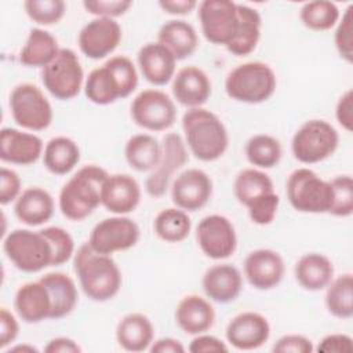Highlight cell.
<instances>
[{
	"label": "cell",
	"instance_id": "db71d44e",
	"mask_svg": "<svg viewBox=\"0 0 353 353\" xmlns=\"http://www.w3.org/2000/svg\"><path fill=\"white\" fill-rule=\"evenodd\" d=\"M159 6L164 12L171 15H186L197 7V1L194 0H161Z\"/></svg>",
	"mask_w": 353,
	"mask_h": 353
},
{
	"label": "cell",
	"instance_id": "c3c4849f",
	"mask_svg": "<svg viewBox=\"0 0 353 353\" xmlns=\"http://www.w3.org/2000/svg\"><path fill=\"white\" fill-rule=\"evenodd\" d=\"M272 350L274 353H310L314 347L309 338L299 334H287L273 345Z\"/></svg>",
	"mask_w": 353,
	"mask_h": 353
},
{
	"label": "cell",
	"instance_id": "277c9868",
	"mask_svg": "<svg viewBox=\"0 0 353 353\" xmlns=\"http://www.w3.org/2000/svg\"><path fill=\"white\" fill-rule=\"evenodd\" d=\"M276 74L263 62H245L229 72L225 80L226 94L239 102L261 103L268 101L276 90Z\"/></svg>",
	"mask_w": 353,
	"mask_h": 353
},
{
	"label": "cell",
	"instance_id": "1f68e13d",
	"mask_svg": "<svg viewBox=\"0 0 353 353\" xmlns=\"http://www.w3.org/2000/svg\"><path fill=\"white\" fill-rule=\"evenodd\" d=\"M239 26L234 39L226 47L236 57H244L252 52L261 37L262 18L255 8L245 4H237Z\"/></svg>",
	"mask_w": 353,
	"mask_h": 353
},
{
	"label": "cell",
	"instance_id": "f35d334b",
	"mask_svg": "<svg viewBox=\"0 0 353 353\" xmlns=\"http://www.w3.org/2000/svg\"><path fill=\"white\" fill-rule=\"evenodd\" d=\"M299 18L302 23L316 32H324L334 28L339 18L341 12L335 3L328 0H314L305 3L301 8Z\"/></svg>",
	"mask_w": 353,
	"mask_h": 353
},
{
	"label": "cell",
	"instance_id": "ee69618b",
	"mask_svg": "<svg viewBox=\"0 0 353 353\" xmlns=\"http://www.w3.org/2000/svg\"><path fill=\"white\" fill-rule=\"evenodd\" d=\"M334 43L338 54L346 62L353 61V4H350L342 14L336 23Z\"/></svg>",
	"mask_w": 353,
	"mask_h": 353
},
{
	"label": "cell",
	"instance_id": "ba28073f",
	"mask_svg": "<svg viewBox=\"0 0 353 353\" xmlns=\"http://www.w3.org/2000/svg\"><path fill=\"white\" fill-rule=\"evenodd\" d=\"M10 110L14 121L30 131H43L52 123V108L43 91L32 84L22 83L10 94Z\"/></svg>",
	"mask_w": 353,
	"mask_h": 353
},
{
	"label": "cell",
	"instance_id": "52a82bcc",
	"mask_svg": "<svg viewBox=\"0 0 353 353\" xmlns=\"http://www.w3.org/2000/svg\"><path fill=\"white\" fill-rule=\"evenodd\" d=\"M339 135L334 125L321 119L305 121L294 134L291 150L294 157L303 164L320 163L334 154Z\"/></svg>",
	"mask_w": 353,
	"mask_h": 353
},
{
	"label": "cell",
	"instance_id": "74e56055",
	"mask_svg": "<svg viewBox=\"0 0 353 353\" xmlns=\"http://www.w3.org/2000/svg\"><path fill=\"white\" fill-rule=\"evenodd\" d=\"M325 306L338 319H350L353 316V277L350 273L332 279L327 285Z\"/></svg>",
	"mask_w": 353,
	"mask_h": 353
},
{
	"label": "cell",
	"instance_id": "f546056e",
	"mask_svg": "<svg viewBox=\"0 0 353 353\" xmlns=\"http://www.w3.org/2000/svg\"><path fill=\"white\" fill-rule=\"evenodd\" d=\"M295 279L305 290H323L334 279L332 262L328 256L319 252L305 254L295 265Z\"/></svg>",
	"mask_w": 353,
	"mask_h": 353
},
{
	"label": "cell",
	"instance_id": "4fadbf2b",
	"mask_svg": "<svg viewBox=\"0 0 353 353\" xmlns=\"http://www.w3.org/2000/svg\"><path fill=\"white\" fill-rule=\"evenodd\" d=\"M196 239L203 254L211 259H226L236 251L237 237L233 223L223 215L204 216L196 229Z\"/></svg>",
	"mask_w": 353,
	"mask_h": 353
},
{
	"label": "cell",
	"instance_id": "7dc6e473",
	"mask_svg": "<svg viewBox=\"0 0 353 353\" xmlns=\"http://www.w3.org/2000/svg\"><path fill=\"white\" fill-rule=\"evenodd\" d=\"M21 178L14 170L1 167L0 170V204L6 205L19 197Z\"/></svg>",
	"mask_w": 353,
	"mask_h": 353
},
{
	"label": "cell",
	"instance_id": "8992f818",
	"mask_svg": "<svg viewBox=\"0 0 353 353\" xmlns=\"http://www.w3.org/2000/svg\"><path fill=\"white\" fill-rule=\"evenodd\" d=\"M287 199L294 210L309 214L330 212L332 188L330 181L321 179L310 168L292 171L285 183Z\"/></svg>",
	"mask_w": 353,
	"mask_h": 353
},
{
	"label": "cell",
	"instance_id": "7402d4cb",
	"mask_svg": "<svg viewBox=\"0 0 353 353\" xmlns=\"http://www.w3.org/2000/svg\"><path fill=\"white\" fill-rule=\"evenodd\" d=\"M201 285L211 301L228 303L240 295L243 290V277L236 266L219 263L205 270Z\"/></svg>",
	"mask_w": 353,
	"mask_h": 353
},
{
	"label": "cell",
	"instance_id": "9a60e30c",
	"mask_svg": "<svg viewBox=\"0 0 353 353\" xmlns=\"http://www.w3.org/2000/svg\"><path fill=\"white\" fill-rule=\"evenodd\" d=\"M121 34V26L113 18H94L81 28L79 48L91 59H102L117 48Z\"/></svg>",
	"mask_w": 353,
	"mask_h": 353
},
{
	"label": "cell",
	"instance_id": "e575fe53",
	"mask_svg": "<svg viewBox=\"0 0 353 353\" xmlns=\"http://www.w3.org/2000/svg\"><path fill=\"white\" fill-rule=\"evenodd\" d=\"M43 161L51 174L65 175L80 161V149L73 139L68 137H55L46 143Z\"/></svg>",
	"mask_w": 353,
	"mask_h": 353
},
{
	"label": "cell",
	"instance_id": "6da1fadb",
	"mask_svg": "<svg viewBox=\"0 0 353 353\" xmlns=\"http://www.w3.org/2000/svg\"><path fill=\"white\" fill-rule=\"evenodd\" d=\"M74 272L83 292L95 302H106L121 288V272L110 255L94 251L88 243L74 255Z\"/></svg>",
	"mask_w": 353,
	"mask_h": 353
},
{
	"label": "cell",
	"instance_id": "bcb514c9",
	"mask_svg": "<svg viewBox=\"0 0 353 353\" xmlns=\"http://www.w3.org/2000/svg\"><path fill=\"white\" fill-rule=\"evenodd\" d=\"M132 6L130 0H84L83 7L97 18H116L128 11Z\"/></svg>",
	"mask_w": 353,
	"mask_h": 353
},
{
	"label": "cell",
	"instance_id": "2e32d148",
	"mask_svg": "<svg viewBox=\"0 0 353 353\" xmlns=\"http://www.w3.org/2000/svg\"><path fill=\"white\" fill-rule=\"evenodd\" d=\"M212 194V181L199 168H189L181 172L172 182L171 199L183 211L203 208Z\"/></svg>",
	"mask_w": 353,
	"mask_h": 353
},
{
	"label": "cell",
	"instance_id": "8d00e7d4",
	"mask_svg": "<svg viewBox=\"0 0 353 353\" xmlns=\"http://www.w3.org/2000/svg\"><path fill=\"white\" fill-rule=\"evenodd\" d=\"M154 233L167 243H179L185 240L192 229V221L186 211L181 208L161 210L153 222Z\"/></svg>",
	"mask_w": 353,
	"mask_h": 353
},
{
	"label": "cell",
	"instance_id": "83f0119b",
	"mask_svg": "<svg viewBox=\"0 0 353 353\" xmlns=\"http://www.w3.org/2000/svg\"><path fill=\"white\" fill-rule=\"evenodd\" d=\"M40 281L47 287L51 298L50 319L58 320L66 317L77 305L79 294L73 279L61 272L44 274Z\"/></svg>",
	"mask_w": 353,
	"mask_h": 353
},
{
	"label": "cell",
	"instance_id": "5b68a950",
	"mask_svg": "<svg viewBox=\"0 0 353 353\" xmlns=\"http://www.w3.org/2000/svg\"><path fill=\"white\" fill-rule=\"evenodd\" d=\"M3 250L14 266L26 273H36L52 266V247L41 230L15 229L3 240Z\"/></svg>",
	"mask_w": 353,
	"mask_h": 353
},
{
	"label": "cell",
	"instance_id": "d6986e66",
	"mask_svg": "<svg viewBox=\"0 0 353 353\" xmlns=\"http://www.w3.org/2000/svg\"><path fill=\"white\" fill-rule=\"evenodd\" d=\"M43 152L44 145L40 137L11 127L1 128L0 159L3 161L18 165H30L40 159Z\"/></svg>",
	"mask_w": 353,
	"mask_h": 353
},
{
	"label": "cell",
	"instance_id": "836d02e7",
	"mask_svg": "<svg viewBox=\"0 0 353 353\" xmlns=\"http://www.w3.org/2000/svg\"><path fill=\"white\" fill-rule=\"evenodd\" d=\"M58 51V41L50 32L33 28L19 52V61L28 68H44L57 57Z\"/></svg>",
	"mask_w": 353,
	"mask_h": 353
},
{
	"label": "cell",
	"instance_id": "d6a6232c",
	"mask_svg": "<svg viewBox=\"0 0 353 353\" xmlns=\"http://www.w3.org/2000/svg\"><path fill=\"white\" fill-rule=\"evenodd\" d=\"M161 143L150 134L132 135L124 148V156L128 165L138 171H153L161 159Z\"/></svg>",
	"mask_w": 353,
	"mask_h": 353
},
{
	"label": "cell",
	"instance_id": "60d3db41",
	"mask_svg": "<svg viewBox=\"0 0 353 353\" xmlns=\"http://www.w3.org/2000/svg\"><path fill=\"white\" fill-rule=\"evenodd\" d=\"M23 8L33 22L39 25H54L63 18L66 4L62 0H26Z\"/></svg>",
	"mask_w": 353,
	"mask_h": 353
},
{
	"label": "cell",
	"instance_id": "f1b7e54d",
	"mask_svg": "<svg viewBox=\"0 0 353 353\" xmlns=\"http://www.w3.org/2000/svg\"><path fill=\"white\" fill-rule=\"evenodd\" d=\"M105 62L102 66L90 72L84 84V92L92 103L109 105L120 98H127L120 80Z\"/></svg>",
	"mask_w": 353,
	"mask_h": 353
},
{
	"label": "cell",
	"instance_id": "5bb4252c",
	"mask_svg": "<svg viewBox=\"0 0 353 353\" xmlns=\"http://www.w3.org/2000/svg\"><path fill=\"white\" fill-rule=\"evenodd\" d=\"M163 153L159 165L148 176L145 188L152 197H161L175 171L189 161L186 143L176 132H168L163 138Z\"/></svg>",
	"mask_w": 353,
	"mask_h": 353
},
{
	"label": "cell",
	"instance_id": "9f6ffc18",
	"mask_svg": "<svg viewBox=\"0 0 353 353\" xmlns=\"http://www.w3.org/2000/svg\"><path fill=\"white\" fill-rule=\"evenodd\" d=\"M152 353H183V345L175 338H160L149 346Z\"/></svg>",
	"mask_w": 353,
	"mask_h": 353
},
{
	"label": "cell",
	"instance_id": "d4e9b609",
	"mask_svg": "<svg viewBox=\"0 0 353 353\" xmlns=\"http://www.w3.org/2000/svg\"><path fill=\"white\" fill-rule=\"evenodd\" d=\"M175 320L183 332L199 335L212 327L215 321V310L207 299L190 294L179 301L175 310Z\"/></svg>",
	"mask_w": 353,
	"mask_h": 353
},
{
	"label": "cell",
	"instance_id": "cb8c5ba5",
	"mask_svg": "<svg viewBox=\"0 0 353 353\" xmlns=\"http://www.w3.org/2000/svg\"><path fill=\"white\" fill-rule=\"evenodd\" d=\"M14 307L21 320L29 324L50 319L51 298L47 287L40 280L21 285L14 298Z\"/></svg>",
	"mask_w": 353,
	"mask_h": 353
},
{
	"label": "cell",
	"instance_id": "b9f144b4",
	"mask_svg": "<svg viewBox=\"0 0 353 353\" xmlns=\"http://www.w3.org/2000/svg\"><path fill=\"white\" fill-rule=\"evenodd\" d=\"M332 188V205L330 214L350 216L353 214V179L350 175H338L330 181Z\"/></svg>",
	"mask_w": 353,
	"mask_h": 353
},
{
	"label": "cell",
	"instance_id": "f6af8a7d",
	"mask_svg": "<svg viewBox=\"0 0 353 353\" xmlns=\"http://www.w3.org/2000/svg\"><path fill=\"white\" fill-rule=\"evenodd\" d=\"M280 204V199L276 194V192L266 194L263 197H261L259 200L254 201L252 204H250L247 207L248 210V215L251 218V221L256 225H269L273 222L276 214H277V208Z\"/></svg>",
	"mask_w": 353,
	"mask_h": 353
},
{
	"label": "cell",
	"instance_id": "44dd1931",
	"mask_svg": "<svg viewBox=\"0 0 353 353\" xmlns=\"http://www.w3.org/2000/svg\"><path fill=\"white\" fill-rule=\"evenodd\" d=\"M172 94L183 106L201 108L211 95V81L203 69L185 66L172 79Z\"/></svg>",
	"mask_w": 353,
	"mask_h": 353
},
{
	"label": "cell",
	"instance_id": "8fae6325",
	"mask_svg": "<svg viewBox=\"0 0 353 353\" xmlns=\"http://www.w3.org/2000/svg\"><path fill=\"white\" fill-rule=\"evenodd\" d=\"M131 117L145 130L164 131L174 124L176 108L164 91L143 90L131 102Z\"/></svg>",
	"mask_w": 353,
	"mask_h": 353
},
{
	"label": "cell",
	"instance_id": "d590c367",
	"mask_svg": "<svg viewBox=\"0 0 353 353\" xmlns=\"http://www.w3.org/2000/svg\"><path fill=\"white\" fill-rule=\"evenodd\" d=\"M273 192L274 186L270 176L256 168H245L240 171L233 183L234 197L245 207Z\"/></svg>",
	"mask_w": 353,
	"mask_h": 353
},
{
	"label": "cell",
	"instance_id": "681fc988",
	"mask_svg": "<svg viewBox=\"0 0 353 353\" xmlns=\"http://www.w3.org/2000/svg\"><path fill=\"white\" fill-rule=\"evenodd\" d=\"M317 350L321 353H350L353 339L346 334H330L320 341Z\"/></svg>",
	"mask_w": 353,
	"mask_h": 353
},
{
	"label": "cell",
	"instance_id": "ab89813d",
	"mask_svg": "<svg viewBox=\"0 0 353 353\" xmlns=\"http://www.w3.org/2000/svg\"><path fill=\"white\" fill-rule=\"evenodd\" d=\"M280 142L268 134H256L247 141L245 156L258 168H273L281 159Z\"/></svg>",
	"mask_w": 353,
	"mask_h": 353
},
{
	"label": "cell",
	"instance_id": "ac0fdd59",
	"mask_svg": "<svg viewBox=\"0 0 353 353\" xmlns=\"http://www.w3.org/2000/svg\"><path fill=\"white\" fill-rule=\"evenodd\" d=\"M285 266L281 255L269 248L251 251L244 261V274L256 290H270L280 284Z\"/></svg>",
	"mask_w": 353,
	"mask_h": 353
},
{
	"label": "cell",
	"instance_id": "30bf717a",
	"mask_svg": "<svg viewBox=\"0 0 353 353\" xmlns=\"http://www.w3.org/2000/svg\"><path fill=\"white\" fill-rule=\"evenodd\" d=\"M199 19L210 43L228 47L239 26L237 4L229 0H204L199 4Z\"/></svg>",
	"mask_w": 353,
	"mask_h": 353
},
{
	"label": "cell",
	"instance_id": "e0dca14e",
	"mask_svg": "<svg viewBox=\"0 0 353 353\" xmlns=\"http://www.w3.org/2000/svg\"><path fill=\"white\" fill-rule=\"evenodd\" d=\"M225 334L233 347L239 350H254L269 339L270 325L261 313L244 312L229 321Z\"/></svg>",
	"mask_w": 353,
	"mask_h": 353
},
{
	"label": "cell",
	"instance_id": "7c38bea8",
	"mask_svg": "<svg viewBox=\"0 0 353 353\" xmlns=\"http://www.w3.org/2000/svg\"><path fill=\"white\" fill-rule=\"evenodd\" d=\"M139 226L128 216L117 215L105 218L91 230L90 247L105 255L132 248L139 240Z\"/></svg>",
	"mask_w": 353,
	"mask_h": 353
},
{
	"label": "cell",
	"instance_id": "11a10c76",
	"mask_svg": "<svg viewBox=\"0 0 353 353\" xmlns=\"http://www.w3.org/2000/svg\"><path fill=\"white\" fill-rule=\"evenodd\" d=\"M46 353H80L81 347L77 345L76 341L66 338V336H58L51 339L47 346L44 347Z\"/></svg>",
	"mask_w": 353,
	"mask_h": 353
},
{
	"label": "cell",
	"instance_id": "7a4b0ae2",
	"mask_svg": "<svg viewBox=\"0 0 353 353\" xmlns=\"http://www.w3.org/2000/svg\"><path fill=\"white\" fill-rule=\"evenodd\" d=\"M185 141L201 161H215L228 149L229 135L221 119L208 109L192 108L182 117Z\"/></svg>",
	"mask_w": 353,
	"mask_h": 353
},
{
	"label": "cell",
	"instance_id": "484cf974",
	"mask_svg": "<svg viewBox=\"0 0 353 353\" xmlns=\"http://www.w3.org/2000/svg\"><path fill=\"white\" fill-rule=\"evenodd\" d=\"M15 216L28 226H39L51 219L54 199L43 188L34 186L23 190L14 204Z\"/></svg>",
	"mask_w": 353,
	"mask_h": 353
},
{
	"label": "cell",
	"instance_id": "f5cc1de1",
	"mask_svg": "<svg viewBox=\"0 0 353 353\" xmlns=\"http://www.w3.org/2000/svg\"><path fill=\"white\" fill-rule=\"evenodd\" d=\"M189 352L192 353H216V352H228V346L214 335L199 334L189 343Z\"/></svg>",
	"mask_w": 353,
	"mask_h": 353
},
{
	"label": "cell",
	"instance_id": "4dcf8cb0",
	"mask_svg": "<svg viewBox=\"0 0 353 353\" xmlns=\"http://www.w3.org/2000/svg\"><path fill=\"white\" fill-rule=\"evenodd\" d=\"M157 41L168 48L176 61L190 57L199 46L196 29L182 19L165 22L157 33Z\"/></svg>",
	"mask_w": 353,
	"mask_h": 353
},
{
	"label": "cell",
	"instance_id": "f907efd6",
	"mask_svg": "<svg viewBox=\"0 0 353 353\" xmlns=\"http://www.w3.org/2000/svg\"><path fill=\"white\" fill-rule=\"evenodd\" d=\"M19 334V324L15 319V316L7 310L6 307H1L0 310V347L4 349L10 343H12Z\"/></svg>",
	"mask_w": 353,
	"mask_h": 353
},
{
	"label": "cell",
	"instance_id": "3957f363",
	"mask_svg": "<svg viewBox=\"0 0 353 353\" xmlns=\"http://www.w3.org/2000/svg\"><path fill=\"white\" fill-rule=\"evenodd\" d=\"M108 171L99 165L88 164L62 186L59 192V210L70 221H83L101 204V193Z\"/></svg>",
	"mask_w": 353,
	"mask_h": 353
},
{
	"label": "cell",
	"instance_id": "7bdbcfd3",
	"mask_svg": "<svg viewBox=\"0 0 353 353\" xmlns=\"http://www.w3.org/2000/svg\"><path fill=\"white\" fill-rule=\"evenodd\" d=\"M52 247V266H59L68 262L74 252V241L69 232L59 226H48L41 229Z\"/></svg>",
	"mask_w": 353,
	"mask_h": 353
},
{
	"label": "cell",
	"instance_id": "9c48e42d",
	"mask_svg": "<svg viewBox=\"0 0 353 353\" xmlns=\"http://www.w3.org/2000/svg\"><path fill=\"white\" fill-rule=\"evenodd\" d=\"M41 80L46 90L61 101L79 95L84 72L79 57L70 48H59L57 57L41 69Z\"/></svg>",
	"mask_w": 353,
	"mask_h": 353
},
{
	"label": "cell",
	"instance_id": "6f0895ef",
	"mask_svg": "<svg viewBox=\"0 0 353 353\" xmlns=\"http://www.w3.org/2000/svg\"><path fill=\"white\" fill-rule=\"evenodd\" d=\"M37 353L39 350L34 347V346H32V345H17V346H14V347H10L8 349V353Z\"/></svg>",
	"mask_w": 353,
	"mask_h": 353
},
{
	"label": "cell",
	"instance_id": "816d5d0a",
	"mask_svg": "<svg viewBox=\"0 0 353 353\" xmlns=\"http://www.w3.org/2000/svg\"><path fill=\"white\" fill-rule=\"evenodd\" d=\"M335 117L338 123L345 128L347 132L353 130V91L347 90L345 94L341 95L335 108Z\"/></svg>",
	"mask_w": 353,
	"mask_h": 353
},
{
	"label": "cell",
	"instance_id": "4316f807",
	"mask_svg": "<svg viewBox=\"0 0 353 353\" xmlns=\"http://www.w3.org/2000/svg\"><path fill=\"white\" fill-rule=\"evenodd\" d=\"M154 328L148 316L142 313L125 314L116 327V339L127 352H143L153 342Z\"/></svg>",
	"mask_w": 353,
	"mask_h": 353
},
{
	"label": "cell",
	"instance_id": "ffe728a7",
	"mask_svg": "<svg viewBox=\"0 0 353 353\" xmlns=\"http://www.w3.org/2000/svg\"><path fill=\"white\" fill-rule=\"evenodd\" d=\"M141 201V186L128 174L109 175L101 193V204L116 215L134 211Z\"/></svg>",
	"mask_w": 353,
	"mask_h": 353
},
{
	"label": "cell",
	"instance_id": "603a6c76",
	"mask_svg": "<svg viewBox=\"0 0 353 353\" xmlns=\"http://www.w3.org/2000/svg\"><path fill=\"white\" fill-rule=\"evenodd\" d=\"M142 76L154 85H164L175 76L176 59L163 44L148 43L138 52Z\"/></svg>",
	"mask_w": 353,
	"mask_h": 353
}]
</instances>
